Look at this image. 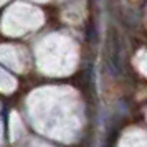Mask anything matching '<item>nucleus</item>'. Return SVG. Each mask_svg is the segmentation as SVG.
<instances>
[{"label":"nucleus","instance_id":"423d86ee","mask_svg":"<svg viewBox=\"0 0 147 147\" xmlns=\"http://www.w3.org/2000/svg\"><path fill=\"white\" fill-rule=\"evenodd\" d=\"M3 2H5V0H0V3H3Z\"/></svg>","mask_w":147,"mask_h":147},{"label":"nucleus","instance_id":"0eeeda50","mask_svg":"<svg viewBox=\"0 0 147 147\" xmlns=\"http://www.w3.org/2000/svg\"><path fill=\"white\" fill-rule=\"evenodd\" d=\"M0 129H2V127H0ZM0 134H2V132H0Z\"/></svg>","mask_w":147,"mask_h":147},{"label":"nucleus","instance_id":"7ed1b4c3","mask_svg":"<svg viewBox=\"0 0 147 147\" xmlns=\"http://www.w3.org/2000/svg\"><path fill=\"white\" fill-rule=\"evenodd\" d=\"M22 131H23V127H22V121L18 117V114L12 113V116H10V137H12V140L18 139L22 136Z\"/></svg>","mask_w":147,"mask_h":147},{"label":"nucleus","instance_id":"20e7f679","mask_svg":"<svg viewBox=\"0 0 147 147\" xmlns=\"http://www.w3.org/2000/svg\"><path fill=\"white\" fill-rule=\"evenodd\" d=\"M17 86V83H15L13 78H10L3 69H0V91H3V93H12Z\"/></svg>","mask_w":147,"mask_h":147},{"label":"nucleus","instance_id":"f257e3e1","mask_svg":"<svg viewBox=\"0 0 147 147\" xmlns=\"http://www.w3.org/2000/svg\"><path fill=\"white\" fill-rule=\"evenodd\" d=\"M41 22H43V15L40 13V10L25 7V5H15L5 15L3 30L7 33H20V32L40 27Z\"/></svg>","mask_w":147,"mask_h":147},{"label":"nucleus","instance_id":"f03ea898","mask_svg":"<svg viewBox=\"0 0 147 147\" xmlns=\"http://www.w3.org/2000/svg\"><path fill=\"white\" fill-rule=\"evenodd\" d=\"M0 60L3 63H7L8 66H12L13 69H17V71L23 69V56H22V51L17 47H10V45L0 47Z\"/></svg>","mask_w":147,"mask_h":147},{"label":"nucleus","instance_id":"39448f33","mask_svg":"<svg viewBox=\"0 0 147 147\" xmlns=\"http://www.w3.org/2000/svg\"><path fill=\"white\" fill-rule=\"evenodd\" d=\"M136 65H137V68H139L140 73L147 76V51H140V53L137 55V58H136Z\"/></svg>","mask_w":147,"mask_h":147}]
</instances>
